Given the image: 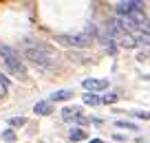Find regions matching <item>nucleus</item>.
I'll return each mask as SVG.
<instances>
[{"instance_id":"6e6552de","label":"nucleus","mask_w":150,"mask_h":143,"mask_svg":"<svg viewBox=\"0 0 150 143\" xmlns=\"http://www.w3.org/2000/svg\"><path fill=\"white\" fill-rule=\"evenodd\" d=\"M33 112L40 115V117H47V115H51V112H53V108H51V104H49V101H38L35 106H33Z\"/></svg>"},{"instance_id":"20e7f679","label":"nucleus","mask_w":150,"mask_h":143,"mask_svg":"<svg viewBox=\"0 0 150 143\" xmlns=\"http://www.w3.org/2000/svg\"><path fill=\"white\" fill-rule=\"evenodd\" d=\"M62 119L64 121H75V123H88V119H86L84 115H82V110L80 108H62Z\"/></svg>"},{"instance_id":"1a4fd4ad","label":"nucleus","mask_w":150,"mask_h":143,"mask_svg":"<svg viewBox=\"0 0 150 143\" xmlns=\"http://www.w3.org/2000/svg\"><path fill=\"white\" fill-rule=\"evenodd\" d=\"M71 97H73V92H71V90H55L51 97H49V104H53V101H66V99H71Z\"/></svg>"},{"instance_id":"2eb2a0df","label":"nucleus","mask_w":150,"mask_h":143,"mask_svg":"<svg viewBox=\"0 0 150 143\" xmlns=\"http://www.w3.org/2000/svg\"><path fill=\"white\" fill-rule=\"evenodd\" d=\"M99 101H104V104H115L117 101V95H112V92H108V95H104Z\"/></svg>"},{"instance_id":"6ab92c4d","label":"nucleus","mask_w":150,"mask_h":143,"mask_svg":"<svg viewBox=\"0 0 150 143\" xmlns=\"http://www.w3.org/2000/svg\"><path fill=\"white\" fill-rule=\"evenodd\" d=\"M135 117H139V119H150V112L141 110V112H135Z\"/></svg>"},{"instance_id":"f8f14e48","label":"nucleus","mask_w":150,"mask_h":143,"mask_svg":"<svg viewBox=\"0 0 150 143\" xmlns=\"http://www.w3.org/2000/svg\"><path fill=\"white\" fill-rule=\"evenodd\" d=\"M24 123H27V119H24V117H11V119H9V125H11V128H22Z\"/></svg>"},{"instance_id":"0eeeda50","label":"nucleus","mask_w":150,"mask_h":143,"mask_svg":"<svg viewBox=\"0 0 150 143\" xmlns=\"http://www.w3.org/2000/svg\"><path fill=\"white\" fill-rule=\"evenodd\" d=\"M130 37L135 40V44H141V46H150V31H132Z\"/></svg>"},{"instance_id":"4468645a","label":"nucleus","mask_w":150,"mask_h":143,"mask_svg":"<svg viewBox=\"0 0 150 143\" xmlns=\"http://www.w3.org/2000/svg\"><path fill=\"white\" fill-rule=\"evenodd\" d=\"M115 125L117 128H126V130H137V125L130 123V121H115Z\"/></svg>"},{"instance_id":"9d476101","label":"nucleus","mask_w":150,"mask_h":143,"mask_svg":"<svg viewBox=\"0 0 150 143\" xmlns=\"http://www.w3.org/2000/svg\"><path fill=\"white\" fill-rule=\"evenodd\" d=\"M69 139H71V141H82V139H86V132L82 128H73L69 132Z\"/></svg>"},{"instance_id":"f3484780","label":"nucleus","mask_w":150,"mask_h":143,"mask_svg":"<svg viewBox=\"0 0 150 143\" xmlns=\"http://www.w3.org/2000/svg\"><path fill=\"white\" fill-rule=\"evenodd\" d=\"M95 33H97V29H95V24H88V27H86V35H95Z\"/></svg>"},{"instance_id":"39448f33","label":"nucleus","mask_w":150,"mask_h":143,"mask_svg":"<svg viewBox=\"0 0 150 143\" xmlns=\"http://www.w3.org/2000/svg\"><path fill=\"white\" fill-rule=\"evenodd\" d=\"M141 9V2H117V13L124 15V18H128V15H132L135 11Z\"/></svg>"},{"instance_id":"ddd939ff","label":"nucleus","mask_w":150,"mask_h":143,"mask_svg":"<svg viewBox=\"0 0 150 143\" xmlns=\"http://www.w3.org/2000/svg\"><path fill=\"white\" fill-rule=\"evenodd\" d=\"M84 104H88V106H97L99 97H97V95H93V92H88V95H84Z\"/></svg>"},{"instance_id":"9b49d317","label":"nucleus","mask_w":150,"mask_h":143,"mask_svg":"<svg viewBox=\"0 0 150 143\" xmlns=\"http://www.w3.org/2000/svg\"><path fill=\"white\" fill-rule=\"evenodd\" d=\"M119 44H122V46H126V49H132V46H137L135 44V40H132V37H130V33H124V35L122 37H119Z\"/></svg>"},{"instance_id":"f03ea898","label":"nucleus","mask_w":150,"mask_h":143,"mask_svg":"<svg viewBox=\"0 0 150 143\" xmlns=\"http://www.w3.org/2000/svg\"><path fill=\"white\" fill-rule=\"evenodd\" d=\"M0 55H2V60H5L7 68H9L13 75H20V77H22V75L27 73V68H24L22 60L18 57V53H16L11 46H7V44H2V42H0Z\"/></svg>"},{"instance_id":"a211bd4d","label":"nucleus","mask_w":150,"mask_h":143,"mask_svg":"<svg viewBox=\"0 0 150 143\" xmlns=\"http://www.w3.org/2000/svg\"><path fill=\"white\" fill-rule=\"evenodd\" d=\"M0 86L9 88V77H5V75H2V73H0Z\"/></svg>"},{"instance_id":"f257e3e1","label":"nucleus","mask_w":150,"mask_h":143,"mask_svg":"<svg viewBox=\"0 0 150 143\" xmlns=\"http://www.w3.org/2000/svg\"><path fill=\"white\" fill-rule=\"evenodd\" d=\"M24 57H27L29 62H33L35 66L49 68V66H53L55 53H53V49L49 44H44V42L27 40V44H24Z\"/></svg>"},{"instance_id":"aec40b11","label":"nucleus","mask_w":150,"mask_h":143,"mask_svg":"<svg viewBox=\"0 0 150 143\" xmlns=\"http://www.w3.org/2000/svg\"><path fill=\"white\" fill-rule=\"evenodd\" d=\"M5 95H7V88H5V86H0V97H5Z\"/></svg>"},{"instance_id":"412c9836","label":"nucleus","mask_w":150,"mask_h":143,"mask_svg":"<svg viewBox=\"0 0 150 143\" xmlns=\"http://www.w3.org/2000/svg\"><path fill=\"white\" fill-rule=\"evenodd\" d=\"M91 143H104V141H99V139H91Z\"/></svg>"},{"instance_id":"7ed1b4c3","label":"nucleus","mask_w":150,"mask_h":143,"mask_svg":"<svg viewBox=\"0 0 150 143\" xmlns=\"http://www.w3.org/2000/svg\"><path fill=\"white\" fill-rule=\"evenodd\" d=\"M57 42L66 46H75V49H82V46H88L91 44V37L86 33H75V35H57Z\"/></svg>"},{"instance_id":"dca6fc26","label":"nucleus","mask_w":150,"mask_h":143,"mask_svg":"<svg viewBox=\"0 0 150 143\" xmlns=\"http://www.w3.org/2000/svg\"><path fill=\"white\" fill-rule=\"evenodd\" d=\"M2 139H5V141H16V132L13 130H7V132L2 134Z\"/></svg>"},{"instance_id":"423d86ee","label":"nucleus","mask_w":150,"mask_h":143,"mask_svg":"<svg viewBox=\"0 0 150 143\" xmlns=\"http://www.w3.org/2000/svg\"><path fill=\"white\" fill-rule=\"evenodd\" d=\"M82 86L86 90H104V88H108V82L106 79H84Z\"/></svg>"}]
</instances>
